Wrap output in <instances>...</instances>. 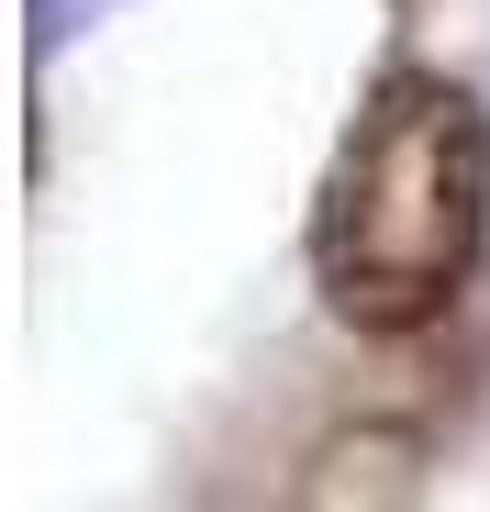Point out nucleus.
Here are the masks:
<instances>
[{
    "instance_id": "1",
    "label": "nucleus",
    "mask_w": 490,
    "mask_h": 512,
    "mask_svg": "<svg viewBox=\"0 0 490 512\" xmlns=\"http://www.w3.org/2000/svg\"><path fill=\"white\" fill-rule=\"evenodd\" d=\"M479 245H490V112L435 67H390L323 167L312 279L357 334H424L479 279Z\"/></svg>"
}]
</instances>
